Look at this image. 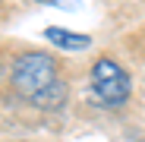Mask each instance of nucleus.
<instances>
[{
    "instance_id": "1",
    "label": "nucleus",
    "mask_w": 145,
    "mask_h": 142,
    "mask_svg": "<svg viewBox=\"0 0 145 142\" xmlns=\"http://www.w3.org/2000/svg\"><path fill=\"white\" fill-rule=\"evenodd\" d=\"M10 85L22 101L38 111H57L66 101V82L60 76V63L44 51H25L10 66Z\"/></svg>"
},
{
    "instance_id": "2",
    "label": "nucleus",
    "mask_w": 145,
    "mask_h": 142,
    "mask_svg": "<svg viewBox=\"0 0 145 142\" xmlns=\"http://www.w3.org/2000/svg\"><path fill=\"white\" fill-rule=\"evenodd\" d=\"M88 88H91V95L104 107H120V104H126L129 95H133V82L126 76V69L117 60H110V57L95 60L91 73H88Z\"/></svg>"
},
{
    "instance_id": "3",
    "label": "nucleus",
    "mask_w": 145,
    "mask_h": 142,
    "mask_svg": "<svg viewBox=\"0 0 145 142\" xmlns=\"http://www.w3.org/2000/svg\"><path fill=\"white\" fill-rule=\"evenodd\" d=\"M47 41H54L57 47H63V51H85V47L91 44L88 35H79V32H69V29H60V26H51L44 32Z\"/></svg>"
}]
</instances>
